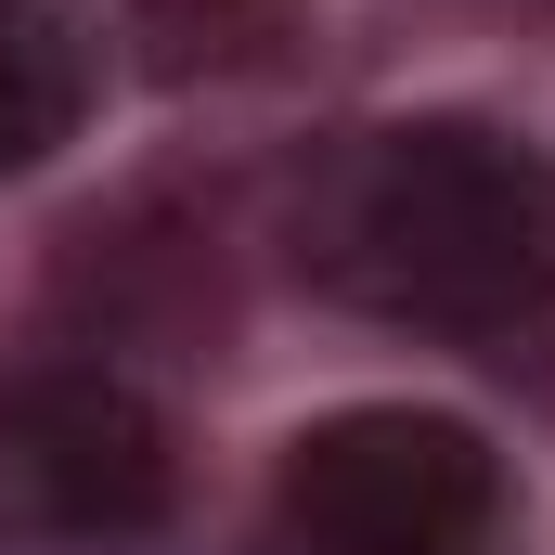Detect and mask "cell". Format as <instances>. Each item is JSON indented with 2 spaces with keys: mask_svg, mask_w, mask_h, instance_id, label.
Returning a JSON list of instances; mask_svg holds the SVG:
<instances>
[{
  "mask_svg": "<svg viewBox=\"0 0 555 555\" xmlns=\"http://www.w3.org/2000/svg\"><path fill=\"white\" fill-rule=\"evenodd\" d=\"M310 297L414 336H517L555 297V181L478 117L349 130L284 207Z\"/></svg>",
  "mask_w": 555,
  "mask_h": 555,
  "instance_id": "6da1fadb",
  "label": "cell"
},
{
  "mask_svg": "<svg viewBox=\"0 0 555 555\" xmlns=\"http://www.w3.org/2000/svg\"><path fill=\"white\" fill-rule=\"evenodd\" d=\"M233 555H517V478L465 414L362 401L284 439Z\"/></svg>",
  "mask_w": 555,
  "mask_h": 555,
  "instance_id": "7a4b0ae2",
  "label": "cell"
},
{
  "mask_svg": "<svg viewBox=\"0 0 555 555\" xmlns=\"http://www.w3.org/2000/svg\"><path fill=\"white\" fill-rule=\"evenodd\" d=\"M181 504V439L104 362L0 375V555H130Z\"/></svg>",
  "mask_w": 555,
  "mask_h": 555,
  "instance_id": "3957f363",
  "label": "cell"
},
{
  "mask_svg": "<svg viewBox=\"0 0 555 555\" xmlns=\"http://www.w3.org/2000/svg\"><path fill=\"white\" fill-rule=\"evenodd\" d=\"M117 39H130L142 78H259L310 39V0H117Z\"/></svg>",
  "mask_w": 555,
  "mask_h": 555,
  "instance_id": "277c9868",
  "label": "cell"
},
{
  "mask_svg": "<svg viewBox=\"0 0 555 555\" xmlns=\"http://www.w3.org/2000/svg\"><path fill=\"white\" fill-rule=\"evenodd\" d=\"M78 104H91V52H78V26H65L52 0H0V181L39 168L52 142L78 130Z\"/></svg>",
  "mask_w": 555,
  "mask_h": 555,
  "instance_id": "5b68a950",
  "label": "cell"
}]
</instances>
